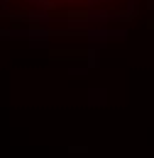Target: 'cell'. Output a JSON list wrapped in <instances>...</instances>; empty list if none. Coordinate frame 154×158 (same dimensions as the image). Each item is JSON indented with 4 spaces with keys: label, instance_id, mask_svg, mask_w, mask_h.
Here are the masks:
<instances>
[{
    "label": "cell",
    "instance_id": "3",
    "mask_svg": "<svg viewBox=\"0 0 154 158\" xmlns=\"http://www.w3.org/2000/svg\"><path fill=\"white\" fill-rule=\"evenodd\" d=\"M25 20L29 22V24H49V22H52V15H49L47 10L29 7V10H25Z\"/></svg>",
    "mask_w": 154,
    "mask_h": 158
},
{
    "label": "cell",
    "instance_id": "7",
    "mask_svg": "<svg viewBox=\"0 0 154 158\" xmlns=\"http://www.w3.org/2000/svg\"><path fill=\"white\" fill-rule=\"evenodd\" d=\"M29 2H32V7H37V10H47V12L57 7L54 0H29Z\"/></svg>",
    "mask_w": 154,
    "mask_h": 158
},
{
    "label": "cell",
    "instance_id": "1",
    "mask_svg": "<svg viewBox=\"0 0 154 158\" xmlns=\"http://www.w3.org/2000/svg\"><path fill=\"white\" fill-rule=\"evenodd\" d=\"M86 37L91 44H105V41L115 39V41H122L127 39V29H113V27H105V24H91L86 27Z\"/></svg>",
    "mask_w": 154,
    "mask_h": 158
},
{
    "label": "cell",
    "instance_id": "6",
    "mask_svg": "<svg viewBox=\"0 0 154 158\" xmlns=\"http://www.w3.org/2000/svg\"><path fill=\"white\" fill-rule=\"evenodd\" d=\"M98 44H91L88 46V51H86V66L88 68H98Z\"/></svg>",
    "mask_w": 154,
    "mask_h": 158
},
{
    "label": "cell",
    "instance_id": "12",
    "mask_svg": "<svg viewBox=\"0 0 154 158\" xmlns=\"http://www.w3.org/2000/svg\"><path fill=\"white\" fill-rule=\"evenodd\" d=\"M98 2H100V0H86V5H88V7H98Z\"/></svg>",
    "mask_w": 154,
    "mask_h": 158
},
{
    "label": "cell",
    "instance_id": "5",
    "mask_svg": "<svg viewBox=\"0 0 154 158\" xmlns=\"http://www.w3.org/2000/svg\"><path fill=\"white\" fill-rule=\"evenodd\" d=\"M105 88H91V93H88V100H91V105L93 107H103L105 105Z\"/></svg>",
    "mask_w": 154,
    "mask_h": 158
},
{
    "label": "cell",
    "instance_id": "11",
    "mask_svg": "<svg viewBox=\"0 0 154 158\" xmlns=\"http://www.w3.org/2000/svg\"><path fill=\"white\" fill-rule=\"evenodd\" d=\"M86 151V146H71V153H83Z\"/></svg>",
    "mask_w": 154,
    "mask_h": 158
},
{
    "label": "cell",
    "instance_id": "2",
    "mask_svg": "<svg viewBox=\"0 0 154 158\" xmlns=\"http://www.w3.org/2000/svg\"><path fill=\"white\" fill-rule=\"evenodd\" d=\"M113 20H117L115 10H100V7H88L86 10V22L88 24H108Z\"/></svg>",
    "mask_w": 154,
    "mask_h": 158
},
{
    "label": "cell",
    "instance_id": "4",
    "mask_svg": "<svg viewBox=\"0 0 154 158\" xmlns=\"http://www.w3.org/2000/svg\"><path fill=\"white\" fill-rule=\"evenodd\" d=\"M52 34H54V29L52 27H47V24H29L27 27V39H52Z\"/></svg>",
    "mask_w": 154,
    "mask_h": 158
},
{
    "label": "cell",
    "instance_id": "10",
    "mask_svg": "<svg viewBox=\"0 0 154 158\" xmlns=\"http://www.w3.org/2000/svg\"><path fill=\"white\" fill-rule=\"evenodd\" d=\"M86 73V68H81V66H74L71 68V76H83Z\"/></svg>",
    "mask_w": 154,
    "mask_h": 158
},
{
    "label": "cell",
    "instance_id": "9",
    "mask_svg": "<svg viewBox=\"0 0 154 158\" xmlns=\"http://www.w3.org/2000/svg\"><path fill=\"white\" fill-rule=\"evenodd\" d=\"M47 44H49V39H32L34 49H47Z\"/></svg>",
    "mask_w": 154,
    "mask_h": 158
},
{
    "label": "cell",
    "instance_id": "8",
    "mask_svg": "<svg viewBox=\"0 0 154 158\" xmlns=\"http://www.w3.org/2000/svg\"><path fill=\"white\" fill-rule=\"evenodd\" d=\"M125 10H127L132 17H137V12H139V0H127V2H125Z\"/></svg>",
    "mask_w": 154,
    "mask_h": 158
}]
</instances>
